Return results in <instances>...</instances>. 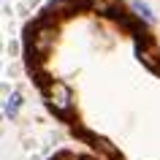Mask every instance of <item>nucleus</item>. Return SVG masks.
I'll return each mask as SVG.
<instances>
[{
    "instance_id": "4",
    "label": "nucleus",
    "mask_w": 160,
    "mask_h": 160,
    "mask_svg": "<svg viewBox=\"0 0 160 160\" xmlns=\"http://www.w3.org/2000/svg\"><path fill=\"white\" fill-rule=\"evenodd\" d=\"M136 11H138V17H144L147 22H152V11H149L147 3H136Z\"/></svg>"
},
{
    "instance_id": "1",
    "label": "nucleus",
    "mask_w": 160,
    "mask_h": 160,
    "mask_svg": "<svg viewBox=\"0 0 160 160\" xmlns=\"http://www.w3.org/2000/svg\"><path fill=\"white\" fill-rule=\"evenodd\" d=\"M46 101H49V106L54 111H68L71 109V90H68V84L52 82V84L46 87Z\"/></svg>"
},
{
    "instance_id": "5",
    "label": "nucleus",
    "mask_w": 160,
    "mask_h": 160,
    "mask_svg": "<svg viewBox=\"0 0 160 160\" xmlns=\"http://www.w3.org/2000/svg\"><path fill=\"white\" fill-rule=\"evenodd\" d=\"M35 3H38V0H22L19 6H22V8H30V6H35Z\"/></svg>"
},
{
    "instance_id": "3",
    "label": "nucleus",
    "mask_w": 160,
    "mask_h": 160,
    "mask_svg": "<svg viewBox=\"0 0 160 160\" xmlns=\"http://www.w3.org/2000/svg\"><path fill=\"white\" fill-rule=\"evenodd\" d=\"M19 101H22V95H19V92H11V95H8V101H6V114H8V117H14V114H17Z\"/></svg>"
},
{
    "instance_id": "2",
    "label": "nucleus",
    "mask_w": 160,
    "mask_h": 160,
    "mask_svg": "<svg viewBox=\"0 0 160 160\" xmlns=\"http://www.w3.org/2000/svg\"><path fill=\"white\" fill-rule=\"evenodd\" d=\"M54 43V27L52 25H43L38 33H35L33 38V49L38 52V54H43V52H49V46Z\"/></svg>"
}]
</instances>
